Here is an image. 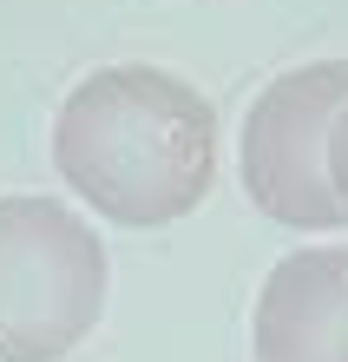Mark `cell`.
Returning <instances> with one entry per match:
<instances>
[{
    "mask_svg": "<svg viewBox=\"0 0 348 362\" xmlns=\"http://www.w3.org/2000/svg\"><path fill=\"white\" fill-rule=\"evenodd\" d=\"M112 284L99 230L59 198H0V362H59L92 336Z\"/></svg>",
    "mask_w": 348,
    "mask_h": 362,
    "instance_id": "7a4b0ae2",
    "label": "cell"
},
{
    "mask_svg": "<svg viewBox=\"0 0 348 362\" xmlns=\"http://www.w3.org/2000/svg\"><path fill=\"white\" fill-rule=\"evenodd\" d=\"M53 172L112 224H171L210 198L217 112L164 66H99L53 112Z\"/></svg>",
    "mask_w": 348,
    "mask_h": 362,
    "instance_id": "6da1fadb",
    "label": "cell"
},
{
    "mask_svg": "<svg viewBox=\"0 0 348 362\" xmlns=\"http://www.w3.org/2000/svg\"><path fill=\"white\" fill-rule=\"evenodd\" d=\"M348 105V59H309L276 73L244 112V191L289 230H342L348 204L329 178V132Z\"/></svg>",
    "mask_w": 348,
    "mask_h": 362,
    "instance_id": "3957f363",
    "label": "cell"
},
{
    "mask_svg": "<svg viewBox=\"0 0 348 362\" xmlns=\"http://www.w3.org/2000/svg\"><path fill=\"white\" fill-rule=\"evenodd\" d=\"M256 362H348V244L276 257L250 310Z\"/></svg>",
    "mask_w": 348,
    "mask_h": 362,
    "instance_id": "277c9868",
    "label": "cell"
},
{
    "mask_svg": "<svg viewBox=\"0 0 348 362\" xmlns=\"http://www.w3.org/2000/svg\"><path fill=\"white\" fill-rule=\"evenodd\" d=\"M329 178H335L342 204H348V105H342V119H335V132H329Z\"/></svg>",
    "mask_w": 348,
    "mask_h": 362,
    "instance_id": "5b68a950",
    "label": "cell"
}]
</instances>
